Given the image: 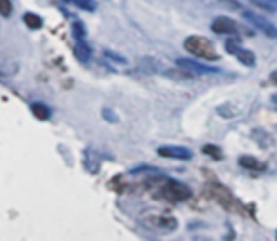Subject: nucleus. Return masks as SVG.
Listing matches in <instances>:
<instances>
[{
  "mask_svg": "<svg viewBox=\"0 0 277 241\" xmlns=\"http://www.w3.org/2000/svg\"><path fill=\"white\" fill-rule=\"evenodd\" d=\"M184 49L199 59L218 61V53L215 51L213 44L203 37H188L184 40Z\"/></svg>",
  "mask_w": 277,
  "mask_h": 241,
  "instance_id": "f257e3e1",
  "label": "nucleus"
},
{
  "mask_svg": "<svg viewBox=\"0 0 277 241\" xmlns=\"http://www.w3.org/2000/svg\"><path fill=\"white\" fill-rule=\"evenodd\" d=\"M158 196L163 198V200H169V201H184V200H188L192 196V190L182 182L167 181Z\"/></svg>",
  "mask_w": 277,
  "mask_h": 241,
  "instance_id": "f03ea898",
  "label": "nucleus"
},
{
  "mask_svg": "<svg viewBox=\"0 0 277 241\" xmlns=\"http://www.w3.org/2000/svg\"><path fill=\"white\" fill-rule=\"evenodd\" d=\"M243 13V17L249 21V23H253L260 33H264L266 37L270 38H277V27L276 25H272L270 21H266L264 17H260V15H256V13L249 12V10H241Z\"/></svg>",
  "mask_w": 277,
  "mask_h": 241,
  "instance_id": "7ed1b4c3",
  "label": "nucleus"
},
{
  "mask_svg": "<svg viewBox=\"0 0 277 241\" xmlns=\"http://www.w3.org/2000/svg\"><path fill=\"white\" fill-rule=\"evenodd\" d=\"M158 154L161 158H175V160H190L192 150L184 148V146H159Z\"/></svg>",
  "mask_w": 277,
  "mask_h": 241,
  "instance_id": "20e7f679",
  "label": "nucleus"
},
{
  "mask_svg": "<svg viewBox=\"0 0 277 241\" xmlns=\"http://www.w3.org/2000/svg\"><path fill=\"white\" fill-rule=\"evenodd\" d=\"M211 29H213V33H217V35H236L237 33V23L234 21V19H230V17H217L213 25H211Z\"/></svg>",
  "mask_w": 277,
  "mask_h": 241,
  "instance_id": "39448f33",
  "label": "nucleus"
},
{
  "mask_svg": "<svg viewBox=\"0 0 277 241\" xmlns=\"http://www.w3.org/2000/svg\"><path fill=\"white\" fill-rule=\"evenodd\" d=\"M177 65H179L181 69H186V71H190V73H194V74H215V73H218L217 67H205V65H199V63L190 61V59H177Z\"/></svg>",
  "mask_w": 277,
  "mask_h": 241,
  "instance_id": "423d86ee",
  "label": "nucleus"
},
{
  "mask_svg": "<svg viewBox=\"0 0 277 241\" xmlns=\"http://www.w3.org/2000/svg\"><path fill=\"white\" fill-rule=\"evenodd\" d=\"M213 192H215V196L218 198V201L224 205V207H234V203H236V200L232 198V194H230L228 190L224 188V186H220V184L217 182V184L213 186Z\"/></svg>",
  "mask_w": 277,
  "mask_h": 241,
  "instance_id": "0eeeda50",
  "label": "nucleus"
},
{
  "mask_svg": "<svg viewBox=\"0 0 277 241\" xmlns=\"http://www.w3.org/2000/svg\"><path fill=\"white\" fill-rule=\"evenodd\" d=\"M74 55H76V59L82 61V63H87V61L91 59V48L85 44V40H76Z\"/></svg>",
  "mask_w": 277,
  "mask_h": 241,
  "instance_id": "6e6552de",
  "label": "nucleus"
},
{
  "mask_svg": "<svg viewBox=\"0 0 277 241\" xmlns=\"http://www.w3.org/2000/svg\"><path fill=\"white\" fill-rule=\"evenodd\" d=\"M239 165L243 169H251V171H264L266 165L262 161H258V160H254L253 156H241L239 158Z\"/></svg>",
  "mask_w": 277,
  "mask_h": 241,
  "instance_id": "1a4fd4ad",
  "label": "nucleus"
},
{
  "mask_svg": "<svg viewBox=\"0 0 277 241\" xmlns=\"http://www.w3.org/2000/svg\"><path fill=\"white\" fill-rule=\"evenodd\" d=\"M31 110H33V114L37 116L38 120H48L49 116H51V112L46 105H42V103H33L31 105Z\"/></svg>",
  "mask_w": 277,
  "mask_h": 241,
  "instance_id": "9d476101",
  "label": "nucleus"
},
{
  "mask_svg": "<svg viewBox=\"0 0 277 241\" xmlns=\"http://www.w3.org/2000/svg\"><path fill=\"white\" fill-rule=\"evenodd\" d=\"M234 55H237V59H239L243 65H247V67H254V63H256V59H254V53L247 51V49L237 48V51H236Z\"/></svg>",
  "mask_w": 277,
  "mask_h": 241,
  "instance_id": "9b49d317",
  "label": "nucleus"
},
{
  "mask_svg": "<svg viewBox=\"0 0 277 241\" xmlns=\"http://www.w3.org/2000/svg\"><path fill=\"white\" fill-rule=\"evenodd\" d=\"M249 2H253L254 6L262 8V10H266V12L277 13V0H249Z\"/></svg>",
  "mask_w": 277,
  "mask_h": 241,
  "instance_id": "f8f14e48",
  "label": "nucleus"
},
{
  "mask_svg": "<svg viewBox=\"0 0 277 241\" xmlns=\"http://www.w3.org/2000/svg\"><path fill=\"white\" fill-rule=\"evenodd\" d=\"M65 2L73 4V6L84 10V12H93V10H95V2H93V0H65Z\"/></svg>",
  "mask_w": 277,
  "mask_h": 241,
  "instance_id": "ddd939ff",
  "label": "nucleus"
},
{
  "mask_svg": "<svg viewBox=\"0 0 277 241\" xmlns=\"http://www.w3.org/2000/svg\"><path fill=\"white\" fill-rule=\"evenodd\" d=\"M23 19H25V25L31 27V29H40L42 27V19L38 17L37 13H25Z\"/></svg>",
  "mask_w": 277,
  "mask_h": 241,
  "instance_id": "4468645a",
  "label": "nucleus"
},
{
  "mask_svg": "<svg viewBox=\"0 0 277 241\" xmlns=\"http://www.w3.org/2000/svg\"><path fill=\"white\" fill-rule=\"evenodd\" d=\"M203 152L207 156H213L215 160H222V150L215 145H205L203 146Z\"/></svg>",
  "mask_w": 277,
  "mask_h": 241,
  "instance_id": "2eb2a0df",
  "label": "nucleus"
},
{
  "mask_svg": "<svg viewBox=\"0 0 277 241\" xmlns=\"http://www.w3.org/2000/svg\"><path fill=\"white\" fill-rule=\"evenodd\" d=\"M73 33L76 40H85V27L82 21H76V23L73 25Z\"/></svg>",
  "mask_w": 277,
  "mask_h": 241,
  "instance_id": "dca6fc26",
  "label": "nucleus"
},
{
  "mask_svg": "<svg viewBox=\"0 0 277 241\" xmlns=\"http://www.w3.org/2000/svg\"><path fill=\"white\" fill-rule=\"evenodd\" d=\"M0 13H2V17H10V13H12V2L10 0H0Z\"/></svg>",
  "mask_w": 277,
  "mask_h": 241,
  "instance_id": "f3484780",
  "label": "nucleus"
},
{
  "mask_svg": "<svg viewBox=\"0 0 277 241\" xmlns=\"http://www.w3.org/2000/svg\"><path fill=\"white\" fill-rule=\"evenodd\" d=\"M105 55H107V57H110V59L118 61V63H125V57H121V55H116V53H112L110 49H105Z\"/></svg>",
  "mask_w": 277,
  "mask_h": 241,
  "instance_id": "a211bd4d",
  "label": "nucleus"
},
{
  "mask_svg": "<svg viewBox=\"0 0 277 241\" xmlns=\"http://www.w3.org/2000/svg\"><path fill=\"white\" fill-rule=\"evenodd\" d=\"M103 116H105V118H107V120H110V121H112V123H114V121H116V116H114V114H112V110H110V109H105V110H103Z\"/></svg>",
  "mask_w": 277,
  "mask_h": 241,
  "instance_id": "6ab92c4d",
  "label": "nucleus"
},
{
  "mask_svg": "<svg viewBox=\"0 0 277 241\" xmlns=\"http://www.w3.org/2000/svg\"><path fill=\"white\" fill-rule=\"evenodd\" d=\"M270 80H272V84H276V85H277V71H274V73H272V76H270Z\"/></svg>",
  "mask_w": 277,
  "mask_h": 241,
  "instance_id": "aec40b11",
  "label": "nucleus"
},
{
  "mask_svg": "<svg viewBox=\"0 0 277 241\" xmlns=\"http://www.w3.org/2000/svg\"><path fill=\"white\" fill-rule=\"evenodd\" d=\"M274 103H276V105H277V97H274Z\"/></svg>",
  "mask_w": 277,
  "mask_h": 241,
  "instance_id": "412c9836",
  "label": "nucleus"
}]
</instances>
